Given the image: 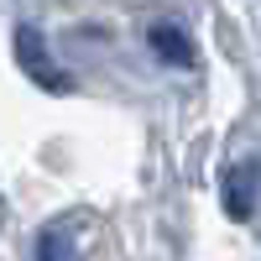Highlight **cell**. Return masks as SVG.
<instances>
[{
    "label": "cell",
    "mask_w": 261,
    "mask_h": 261,
    "mask_svg": "<svg viewBox=\"0 0 261 261\" xmlns=\"http://www.w3.org/2000/svg\"><path fill=\"white\" fill-rule=\"evenodd\" d=\"M68 235H73V220H68V225H53V230H42V235H37V261H79Z\"/></svg>",
    "instance_id": "cell-3"
},
{
    "label": "cell",
    "mask_w": 261,
    "mask_h": 261,
    "mask_svg": "<svg viewBox=\"0 0 261 261\" xmlns=\"http://www.w3.org/2000/svg\"><path fill=\"white\" fill-rule=\"evenodd\" d=\"M151 47H157V58H167V63H193L199 58L183 27H151Z\"/></svg>",
    "instance_id": "cell-2"
},
{
    "label": "cell",
    "mask_w": 261,
    "mask_h": 261,
    "mask_svg": "<svg viewBox=\"0 0 261 261\" xmlns=\"http://www.w3.org/2000/svg\"><path fill=\"white\" fill-rule=\"evenodd\" d=\"M16 58H21V68H27L32 79H47L53 89H63V73L53 68V58H47V47H42V37H37L32 27L16 32Z\"/></svg>",
    "instance_id": "cell-1"
}]
</instances>
